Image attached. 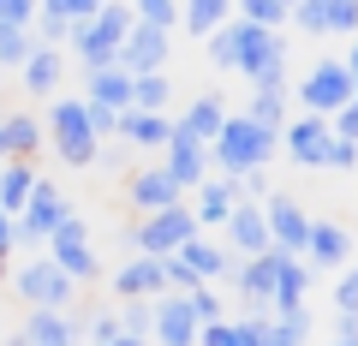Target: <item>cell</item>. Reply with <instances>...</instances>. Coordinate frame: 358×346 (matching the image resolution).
Here are the masks:
<instances>
[{"instance_id": "obj_1", "label": "cell", "mask_w": 358, "mask_h": 346, "mask_svg": "<svg viewBox=\"0 0 358 346\" xmlns=\"http://www.w3.org/2000/svg\"><path fill=\"white\" fill-rule=\"evenodd\" d=\"M209 60L221 72H239L251 90H287V36L281 30H257L245 18H227L209 36Z\"/></svg>"}, {"instance_id": "obj_2", "label": "cell", "mask_w": 358, "mask_h": 346, "mask_svg": "<svg viewBox=\"0 0 358 346\" xmlns=\"http://www.w3.org/2000/svg\"><path fill=\"white\" fill-rule=\"evenodd\" d=\"M275 150H281V131L257 126L245 114H227L215 143H209V167H221V180H245V173H263L275 161Z\"/></svg>"}, {"instance_id": "obj_3", "label": "cell", "mask_w": 358, "mask_h": 346, "mask_svg": "<svg viewBox=\"0 0 358 346\" xmlns=\"http://www.w3.org/2000/svg\"><path fill=\"white\" fill-rule=\"evenodd\" d=\"M42 138L54 143L66 167H96L102 161V138L90 131V114H84V96H54L48 120H42Z\"/></svg>"}, {"instance_id": "obj_4", "label": "cell", "mask_w": 358, "mask_h": 346, "mask_svg": "<svg viewBox=\"0 0 358 346\" xmlns=\"http://www.w3.org/2000/svg\"><path fill=\"white\" fill-rule=\"evenodd\" d=\"M131 24H138V18H131L126 0H102V13L90 18V24L72 30V54H78V66H84V72H102V66H114V60H120V42H126Z\"/></svg>"}, {"instance_id": "obj_5", "label": "cell", "mask_w": 358, "mask_h": 346, "mask_svg": "<svg viewBox=\"0 0 358 346\" xmlns=\"http://www.w3.org/2000/svg\"><path fill=\"white\" fill-rule=\"evenodd\" d=\"M42 257H48V263H54V269H60L72 287L102 275V257H96V245H90V227H84L78 215H66L60 227L48 233V251H42Z\"/></svg>"}, {"instance_id": "obj_6", "label": "cell", "mask_w": 358, "mask_h": 346, "mask_svg": "<svg viewBox=\"0 0 358 346\" xmlns=\"http://www.w3.org/2000/svg\"><path fill=\"white\" fill-rule=\"evenodd\" d=\"M185 239H197V215L192 203H173V209H155L131 227V251L138 257H173Z\"/></svg>"}, {"instance_id": "obj_7", "label": "cell", "mask_w": 358, "mask_h": 346, "mask_svg": "<svg viewBox=\"0 0 358 346\" xmlns=\"http://www.w3.org/2000/svg\"><path fill=\"white\" fill-rule=\"evenodd\" d=\"M72 215V203H66V192L54 180H36V192H30V203L13 215V251L18 245H48V233L60 227V221Z\"/></svg>"}, {"instance_id": "obj_8", "label": "cell", "mask_w": 358, "mask_h": 346, "mask_svg": "<svg viewBox=\"0 0 358 346\" xmlns=\"http://www.w3.org/2000/svg\"><path fill=\"white\" fill-rule=\"evenodd\" d=\"M352 96H358V90H352V72H346L341 60H317L305 78H299V108L317 114V120H334Z\"/></svg>"}, {"instance_id": "obj_9", "label": "cell", "mask_w": 358, "mask_h": 346, "mask_svg": "<svg viewBox=\"0 0 358 346\" xmlns=\"http://www.w3.org/2000/svg\"><path fill=\"white\" fill-rule=\"evenodd\" d=\"M6 281H13V293L24 298V310H72V281L54 269L48 257H30V263H18Z\"/></svg>"}, {"instance_id": "obj_10", "label": "cell", "mask_w": 358, "mask_h": 346, "mask_svg": "<svg viewBox=\"0 0 358 346\" xmlns=\"http://www.w3.org/2000/svg\"><path fill=\"white\" fill-rule=\"evenodd\" d=\"M263 221H268V251L305 257L310 215H305V203H299V197H287V192H268V197H263Z\"/></svg>"}, {"instance_id": "obj_11", "label": "cell", "mask_w": 358, "mask_h": 346, "mask_svg": "<svg viewBox=\"0 0 358 346\" xmlns=\"http://www.w3.org/2000/svg\"><path fill=\"white\" fill-rule=\"evenodd\" d=\"M167 54H173V30H155V24H131L126 42H120V72L143 78V72H167Z\"/></svg>"}, {"instance_id": "obj_12", "label": "cell", "mask_w": 358, "mask_h": 346, "mask_svg": "<svg viewBox=\"0 0 358 346\" xmlns=\"http://www.w3.org/2000/svg\"><path fill=\"white\" fill-rule=\"evenodd\" d=\"M227 281H233V293H239L245 317H257V310L268 317V298H275V251H263V257H239V263H227Z\"/></svg>"}, {"instance_id": "obj_13", "label": "cell", "mask_w": 358, "mask_h": 346, "mask_svg": "<svg viewBox=\"0 0 358 346\" xmlns=\"http://www.w3.org/2000/svg\"><path fill=\"white\" fill-rule=\"evenodd\" d=\"M150 340L155 346H197V317L185 305V293H162L150 305Z\"/></svg>"}, {"instance_id": "obj_14", "label": "cell", "mask_w": 358, "mask_h": 346, "mask_svg": "<svg viewBox=\"0 0 358 346\" xmlns=\"http://www.w3.org/2000/svg\"><path fill=\"white\" fill-rule=\"evenodd\" d=\"M78 334H84V317L72 310H30L6 346H78Z\"/></svg>"}, {"instance_id": "obj_15", "label": "cell", "mask_w": 358, "mask_h": 346, "mask_svg": "<svg viewBox=\"0 0 358 346\" xmlns=\"http://www.w3.org/2000/svg\"><path fill=\"white\" fill-rule=\"evenodd\" d=\"M167 161H162V173L179 185V192H197V185L209 180V143H197V138H185V131L173 126V138H167Z\"/></svg>"}, {"instance_id": "obj_16", "label": "cell", "mask_w": 358, "mask_h": 346, "mask_svg": "<svg viewBox=\"0 0 358 346\" xmlns=\"http://www.w3.org/2000/svg\"><path fill=\"white\" fill-rule=\"evenodd\" d=\"M114 293L126 305H155L167 293V257H131L126 269H114Z\"/></svg>"}, {"instance_id": "obj_17", "label": "cell", "mask_w": 358, "mask_h": 346, "mask_svg": "<svg viewBox=\"0 0 358 346\" xmlns=\"http://www.w3.org/2000/svg\"><path fill=\"white\" fill-rule=\"evenodd\" d=\"M329 143H334V131H329V120H317V114H299V120L281 126V150L293 155L299 167H322L329 161Z\"/></svg>"}, {"instance_id": "obj_18", "label": "cell", "mask_w": 358, "mask_h": 346, "mask_svg": "<svg viewBox=\"0 0 358 346\" xmlns=\"http://www.w3.org/2000/svg\"><path fill=\"white\" fill-rule=\"evenodd\" d=\"M126 203L138 209V215H155V209H173V203H185V192H179L173 180H167L162 167H138L126 180Z\"/></svg>"}, {"instance_id": "obj_19", "label": "cell", "mask_w": 358, "mask_h": 346, "mask_svg": "<svg viewBox=\"0 0 358 346\" xmlns=\"http://www.w3.org/2000/svg\"><path fill=\"white\" fill-rule=\"evenodd\" d=\"M173 263H179V269H185V275H192L197 287H215L221 275H227V263H233V257L221 251L215 239H203V233H197V239H185V245H179V251H173Z\"/></svg>"}, {"instance_id": "obj_20", "label": "cell", "mask_w": 358, "mask_h": 346, "mask_svg": "<svg viewBox=\"0 0 358 346\" xmlns=\"http://www.w3.org/2000/svg\"><path fill=\"white\" fill-rule=\"evenodd\" d=\"M221 233H227V251H239V257H263V251H268L263 203H239L227 221H221Z\"/></svg>"}, {"instance_id": "obj_21", "label": "cell", "mask_w": 358, "mask_h": 346, "mask_svg": "<svg viewBox=\"0 0 358 346\" xmlns=\"http://www.w3.org/2000/svg\"><path fill=\"white\" fill-rule=\"evenodd\" d=\"M346 257H352V233L341 221H310V239H305L310 269H346Z\"/></svg>"}, {"instance_id": "obj_22", "label": "cell", "mask_w": 358, "mask_h": 346, "mask_svg": "<svg viewBox=\"0 0 358 346\" xmlns=\"http://www.w3.org/2000/svg\"><path fill=\"white\" fill-rule=\"evenodd\" d=\"M305 287H310V263H305V257L275 251V298H268V317L299 310V305H305Z\"/></svg>"}, {"instance_id": "obj_23", "label": "cell", "mask_w": 358, "mask_h": 346, "mask_svg": "<svg viewBox=\"0 0 358 346\" xmlns=\"http://www.w3.org/2000/svg\"><path fill=\"white\" fill-rule=\"evenodd\" d=\"M233 209H239V180H221V173H209V180L197 185V203H192L197 233H203V227H221Z\"/></svg>"}, {"instance_id": "obj_24", "label": "cell", "mask_w": 358, "mask_h": 346, "mask_svg": "<svg viewBox=\"0 0 358 346\" xmlns=\"http://www.w3.org/2000/svg\"><path fill=\"white\" fill-rule=\"evenodd\" d=\"M42 120H30V114H0V161H36V150H42Z\"/></svg>"}, {"instance_id": "obj_25", "label": "cell", "mask_w": 358, "mask_h": 346, "mask_svg": "<svg viewBox=\"0 0 358 346\" xmlns=\"http://www.w3.org/2000/svg\"><path fill=\"white\" fill-rule=\"evenodd\" d=\"M60 78H66V54L42 48V42H36V54L18 66V84H24L30 96H60Z\"/></svg>"}, {"instance_id": "obj_26", "label": "cell", "mask_w": 358, "mask_h": 346, "mask_svg": "<svg viewBox=\"0 0 358 346\" xmlns=\"http://www.w3.org/2000/svg\"><path fill=\"white\" fill-rule=\"evenodd\" d=\"M84 102H90V108H114V114H126V108H131V78L120 72V66L84 72Z\"/></svg>"}, {"instance_id": "obj_27", "label": "cell", "mask_w": 358, "mask_h": 346, "mask_svg": "<svg viewBox=\"0 0 358 346\" xmlns=\"http://www.w3.org/2000/svg\"><path fill=\"white\" fill-rule=\"evenodd\" d=\"M120 138H126L131 150H167L173 120L167 114H143V108H126V114H120Z\"/></svg>"}, {"instance_id": "obj_28", "label": "cell", "mask_w": 358, "mask_h": 346, "mask_svg": "<svg viewBox=\"0 0 358 346\" xmlns=\"http://www.w3.org/2000/svg\"><path fill=\"white\" fill-rule=\"evenodd\" d=\"M36 161H0V209L6 215H18V209L30 203V192H36Z\"/></svg>"}, {"instance_id": "obj_29", "label": "cell", "mask_w": 358, "mask_h": 346, "mask_svg": "<svg viewBox=\"0 0 358 346\" xmlns=\"http://www.w3.org/2000/svg\"><path fill=\"white\" fill-rule=\"evenodd\" d=\"M221 120H227V108H221V96H197L185 114L173 120L185 138H197V143H215V131H221Z\"/></svg>"}, {"instance_id": "obj_30", "label": "cell", "mask_w": 358, "mask_h": 346, "mask_svg": "<svg viewBox=\"0 0 358 346\" xmlns=\"http://www.w3.org/2000/svg\"><path fill=\"white\" fill-rule=\"evenodd\" d=\"M233 18V0H179V24L192 30V36H215L221 24H227Z\"/></svg>"}, {"instance_id": "obj_31", "label": "cell", "mask_w": 358, "mask_h": 346, "mask_svg": "<svg viewBox=\"0 0 358 346\" xmlns=\"http://www.w3.org/2000/svg\"><path fill=\"white\" fill-rule=\"evenodd\" d=\"M310 334V310H281V317H263V334H257V346H305Z\"/></svg>"}, {"instance_id": "obj_32", "label": "cell", "mask_w": 358, "mask_h": 346, "mask_svg": "<svg viewBox=\"0 0 358 346\" xmlns=\"http://www.w3.org/2000/svg\"><path fill=\"white\" fill-rule=\"evenodd\" d=\"M167 102H173V78H167V72L131 78V108H143V114H167Z\"/></svg>"}, {"instance_id": "obj_33", "label": "cell", "mask_w": 358, "mask_h": 346, "mask_svg": "<svg viewBox=\"0 0 358 346\" xmlns=\"http://www.w3.org/2000/svg\"><path fill=\"white\" fill-rule=\"evenodd\" d=\"M245 120H257V126H268V131H281L287 120V90H251V102H245Z\"/></svg>"}, {"instance_id": "obj_34", "label": "cell", "mask_w": 358, "mask_h": 346, "mask_svg": "<svg viewBox=\"0 0 358 346\" xmlns=\"http://www.w3.org/2000/svg\"><path fill=\"white\" fill-rule=\"evenodd\" d=\"M30 54H36V30H24V24H0V72H18Z\"/></svg>"}, {"instance_id": "obj_35", "label": "cell", "mask_w": 358, "mask_h": 346, "mask_svg": "<svg viewBox=\"0 0 358 346\" xmlns=\"http://www.w3.org/2000/svg\"><path fill=\"white\" fill-rule=\"evenodd\" d=\"M233 18H245V24H257V30H281L287 6L281 0H233Z\"/></svg>"}, {"instance_id": "obj_36", "label": "cell", "mask_w": 358, "mask_h": 346, "mask_svg": "<svg viewBox=\"0 0 358 346\" xmlns=\"http://www.w3.org/2000/svg\"><path fill=\"white\" fill-rule=\"evenodd\" d=\"M138 24H155V30H173L179 24V0H126Z\"/></svg>"}, {"instance_id": "obj_37", "label": "cell", "mask_w": 358, "mask_h": 346, "mask_svg": "<svg viewBox=\"0 0 358 346\" xmlns=\"http://www.w3.org/2000/svg\"><path fill=\"white\" fill-rule=\"evenodd\" d=\"M36 13H54V18H66V24H90V18L102 13V0H36Z\"/></svg>"}, {"instance_id": "obj_38", "label": "cell", "mask_w": 358, "mask_h": 346, "mask_svg": "<svg viewBox=\"0 0 358 346\" xmlns=\"http://www.w3.org/2000/svg\"><path fill=\"white\" fill-rule=\"evenodd\" d=\"M185 305H192V317H197V329H209V322H227V310H221V298H215V287H192V293H185Z\"/></svg>"}, {"instance_id": "obj_39", "label": "cell", "mask_w": 358, "mask_h": 346, "mask_svg": "<svg viewBox=\"0 0 358 346\" xmlns=\"http://www.w3.org/2000/svg\"><path fill=\"white\" fill-rule=\"evenodd\" d=\"M293 24L305 36H329V0H299L293 6Z\"/></svg>"}, {"instance_id": "obj_40", "label": "cell", "mask_w": 358, "mask_h": 346, "mask_svg": "<svg viewBox=\"0 0 358 346\" xmlns=\"http://www.w3.org/2000/svg\"><path fill=\"white\" fill-rule=\"evenodd\" d=\"M329 36H358V0H329Z\"/></svg>"}, {"instance_id": "obj_41", "label": "cell", "mask_w": 358, "mask_h": 346, "mask_svg": "<svg viewBox=\"0 0 358 346\" xmlns=\"http://www.w3.org/2000/svg\"><path fill=\"white\" fill-rule=\"evenodd\" d=\"M334 310H341V317H358V269H346L341 281H334Z\"/></svg>"}, {"instance_id": "obj_42", "label": "cell", "mask_w": 358, "mask_h": 346, "mask_svg": "<svg viewBox=\"0 0 358 346\" xmlns=\"http://www.w3.org/2000/svg\"><path fill=\"white\" fill-rule=\"evenodd\" d=\"M346 167H358V143L334 138V143H329V161H322V173H346Z\"/></svg>"}, {"instance_id": "obj_43", "label": "cell", "mask_w": 358, "mask_h": 346, "mask_svg": "<svg viewBox=\"0 0 358 346\" xmlns=\"http://www.w3.org/2000/svg\"><path fill=\"white\" fill-rule=\"evenodd\" d=\"M120 329H126L131 340H150V305H126L120 310Z\"/></svg>"}, {"instance_id": "obj_44", "label": "cell", "mask_w": 358, "mask_h": 346, "mask_svg": "<svg viewBox=\"0 0 358 346\" xmlns=\"http://www.w3.org/2000/svg\"><path fill=\"white\" fill-rule=\"evenodd\" d=\"M0 24H36V0H0Z\"/></svg>"}, {"instance_id": "obj_45", "label": "cell", "mask_w": 358, "mask_h": 346, "mask_svg": "<svg viewBox=\"0 0 358 346\" xmlns=\"http://www.w3.org/2000/svg\"><path fill=\"white\" fill-rule=\"evenodd\" d=\"M329 131H334V138H346V143H358V96H352V102H346L341 114L329 120Z\"/></svg>"}, {"instance_id": "obj_46", "label": "cell", "mask_w": 358, "mask_h": 346, "mask_svg": "<svg viewBox=\"0 0 358 346\" xmlns=\"http://www.w3.org/2000/svg\"><path fill=\"white\" fill-rule=\"evenodd\" d=\"M0 263H13V215L0 209Z\"/></svg>"}, {"instance_id": "obj_47", "label": "cell", "mask_w": 358, "mask_h": 346, "mask_svg": "<svg viewBox=\"0 0 358 346\" xmlns=\"http://www.w3.org/2000/svg\"><path fill=\"white\" fill-rule=\"evenodd\" d=\"M341 66L352 72V90H358V36H352V48H346V60H341Z\"/></svg>"}, {"instance_id": "obj_48", "label": "cell", "mask_w": 358, "mask_h": 346, "mask_svg": "<svg viewBox=\"0 0 358 346\" xmlns=\"http://www.w3.org/2000/svg\"><path fill=\"white\" fill-rule=\"evenodd\" d=\"M102 346H150V340H131V334H120V340H102Z\"/></svg>"}, {"instance_id": "obj_49", "label": "cell", "mask_w": 358, "mask_h": 346, "mask_svg": "<svg viewBox=\"0 0 358 346\" xmlns=\"http://www.w3.org/2000/svg\"><path fill=\"white\" fill-rule=\"evenodd\" d=\"M281 6H287V24H293V6H299V0H281Z\"/></svg>"}, {"instance_id": "obj_50", "label": "cell", "mask_w": 358, "mask_h": 346, "mask_svg": "<svg viewBox=\"0 0 358 346\" xmlns=\"http://www.w3.org/2000/svg\"><path fill=\"white\" fill-rule=\"evenodd\" d=\"M329 346H358V340H329Z\"/></svg>"}, {"instance_id": "obj_51", "label": "cell", "mask_w": 358, "mask_h": 346, "mask_svg": "<svg viewBox=\"0 0 358 346\" xmlns=\"http://www.w3.org/2000/svg\"><path fill=\"white\" fill-rule=\"evenodd\" d=\"M0 84H6V72H0Z\"/></svg>"}]
</instances>
